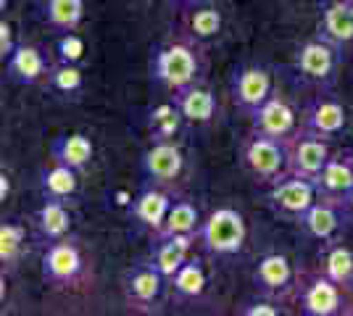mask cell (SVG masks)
Instances as JSON below:
<instances>
[{
	"label": "cell",
	"mask_w": 353,
	"mask_h": 316,
	"mask_svg": "<svg viewBox=\"0 0 353 316\" xmlns=\"http://www.w3.org/2000/svg\"><path fill=\"white\" fill-rule=\"evenodd\" d=\"M201 72H203V61H201V53L190 37L172 40V43L159 45L153 50L150 76H153V82H159L169 92H179L195 82H201Z\"/></svg>",
	"instance_id": "1"
},
{
	"label": "cell",
	"mask_w": 353,
	"mask_h": 316,
	"mask_svg": "<svg viewBox=\"0 0 353 316\" xmlns=\"http://www.w3.org/2000/svg\"><path fill=\"white\" fill-rule=\"evenodd\" d=\"M293 72L298 82H303L306 87H314L316 92H330L332 85L338 82L340 48L327 43L324 37L306 40L295 50Z\"/></svg>",
	"instance_id": "2"
},
{
	"label": "cell",
	"mask_w": 353,
	"mask_h": 316,
	"mask_svg": "<svg viewBox=\"0 0 353 316\" xmlns=\"http://www.w3.org/2000/svg\"><path fill=\"white\" fill-rule=\"evenodd\" d=\"M248 238V227L243 213L232 206H221L214 209L203 219V224L198 229V242L203 245V251L216 258L237 256L245 245Z\"/></svg>",
	"instance_id": "3"
},
{
	"label": "cell",
	"mask_w": 353,
	"mask_h": 316,
	"mask_svg": "<svg viewBox=\"0 0 353 316\" xmlns=\"http://www.w3.org/2000/svg\"><path fill=\"white\" fill-rule=\"evenodd\" d=\"M240 164L253 180L269 187L282 177H288V148L282 140L259 135L250 129L240 145Z\"/></svg>",
	"instance_id": "4"
},
{
	"label": "cell",
	"mask_w": 353,
	"mask_h": 316,
	"mask_svg": "<svg viewBox=\"0 0 353 316\" xmlns=\"http://www.w3.org/2000/svg\"><path fill=\"white\" fill-rule=\"evenodd\" d=\"M295 301L298 308L306 316H338L348 314V290H343L338 282H332L324 271L314 274H298L295 287Z\"/></svg>",
	"instance_id": "5"
},
{
	"label": "cell",
	"mask_w": 353,
	"mask_h": 316,
	"mask_svg": "<svg viewBox=\"0 0 353 316\" xmlns=\"http://www.w3.org/2000/svg\"><path fill=\"white\" fill-rule=\"evenodd\" d=\"M319 190L316 182L306 180V177H282L280 182L269 185L266 190V206L272 209L274 216H280L290 224H298L301 216L316 203Z\"/></svg>",
	"instance_id": "6"
},
{
	"label": "cell",
	"mask_w": 353,
	"mask_h": 316,
	"mask_svg": "<svg viewBox=\"0 0 353 316\" xmlns=\"http://www.w3.org/2000/svg\"><path fill=\"white\" fill-rule=\"evenodd\" d=\"M330 140L314 135L309 129H298L290 140H285L288 148V174L290 177H306V180H316L327 161L332 158L330 153Z\"/></svg>",
	"instance_id": "7"
},
{
	"label": "cell",
	"mask_w": 353,
	"mask_h": 316,
	"mask_svg": "<svg viewBox=\"0 0 353 316\" xmlns=\"http://www.w3.org/2000/svg\"><path fill=\"white\" fill-rule=\"evenodd\" d=\"M82 269H85V258H82V251L79 245L72 240H56L48 242L43 253V261H40V274L43 280L50 287H69L74 285L79 277H82Z\"/></svg>",
	"instance_id": "8"
},
{
	"label": "cell",
	"mask_w": 353,
	"mask_h": 316,
	"mask_svg": "<svg viewBox=\"0 0 353 316\" xmlns=\"http://www.w3.org/2000/svg\"><path fill=\"white\" fill-rule=\"evenodd\" d=\"M230 95L237 111L250 116L274 95V79L264 66H240L230 79Z\"/></svg>",
	"instance_id": "9"
},
{
	"label": "cell",
	"mask_w": 353,
	"mask_h": 316,
	"mask_svg": "<svg viewBox=\"0 0 353 316\" xmlns=\"http://www.w3.org/2000/svg\"><path fill=\"white\" fill-rule=\"evenodd\" d=\"M301 127L324 140H335L348 127V111L340 98L330 95V92H316V98H311L303 108Z\"/></svg>",
	"instance_id": "10"
},
{
	"label": "cell",
	"mask_w": 353,
	"mask_h": 316,
	"mask_svg": "<svg viewBox=\"0 0 353 316\" xmlns=\"http://www.w3.org/2000/svg\"><path fill=\"white\" fill-rule=\"evenodd\" d=\"M253 285L256 290L272 298V301H288L290 295H295L298 287V274H295L290 258L282 253H266L259 266L253 271Z\"/></svg>",
	"instance_id": "11"
},
{
	"label": "cell",
	"mask_w": 353,
	"mask_h": 316,
	"mask_svg": "<svg viewBox=\"0 0 353 316\" xmlns=\"http://www.w3.org/2000/svg\"><path fill=\"white\" fill-rule=\"evenodd\" d=\"M169 280L153 261H137L132 269L124 274V298L134 308H153L163 298V290Z\"/></svg>",
	"instance_id": "12"
},
{
	"label": "cell",
	"mask_w": 353,
	"mask_h": 316,
	"mask_svg": "<svg viewBox=\"0 0 353 316\" xmlns=\"http://www.w3.org/2000/svg\"><path fill=\"white\" fill-rule=\"evenodd\" d=\"M248 119H250V129H253V132L274 137V140H282V143L290 140V137L301 129L295 108L288 103L282 95H277V92H274L259 111H253Z\"/></svg>",
	"instance_id": "13"
},
{
	"label": "cell",
	"mask_w": 353,
	"mask_h": 316,
	"mask_svg": "<svg viewBox=\"0 0 353 316\" xmlns=\"http://www.w3.org/2000/svg\"><path fill=\"white\" fill-rule=\"evenodd\" d=\"M143 174L153 185H174L185 169V156L174 140H150V148L143 153Z\"/></svg>",
	"instance_id": "14"
},
{
	"label": "cell",
	"mask_w": 353,
	"mask_h": 316,
	"mask_svg": "<svg viewBox=\"0 0 353 316\" xmlns=\"http://www.w3.org/2000/svg\"><path fill=\"white\" fill-rule=\"evenodd\" d=\"M345 219H348V213H345V209H343V203L319 196L316 198V203L301 216L298 227L309 235L311 240H319L327 245V242H332L335 238H338V232L343 229Z\"/></svg>",
	"instance_id": "15"
},
{
	"label": "cell",
	"mask_w": 353,
	"mask_h": 316,
	"mask_svg": "<svg viewBox=\"0 0 353 316\" xmlns=\"http://www.w3.org/2000/svg\"><path fill=\"white\" fill-rule=\"evenodd\" d=\"M3 63H6V76L16 85H27V87L45 82L48 72H50V63L43 50L37 45H27V43H19L14 53Z\"/></svg>",
	"instance_id": "16"
},
{
	"label": "cell",
	"mask_w": 353,
	"mask_h": 316,
	"mask_svg": "<svg viewBox=\"0 0 353 316\" xmlns=\"http://www.w3.org/2000/svg\"><path fill=\"white\" fill-rule=\"evenodd\" d=\"M172 203L174 200L169 198V193H163L161 185H148L145 190H140L137 198L132 200L130 213H132V219L137 224L150 229V235H156L161 229L163 219H166V213L172 209Z\"/></svg>",
	"instance_id": "17"
},
{
	"label": "cell",
	"mask_w": 353,
	"mask_h": 316,
	"mask_svg": "<svg viewBox=\"0 0 353 316\" xmlns=\"http://www.w3.org/2000/svg\"><path fill=\"white\" fill-rule=\"evenodd\" d=\"M314 182H316V190H319L322 198L343 203L353 193V164L348 151L340 153V156H332Z\"/></svg>",
	"instance_id": "18"
},
{
	"label": "cell",
	"mask_w": 353,
	"mask_h": 316,
	"mask_svg": "<svg viewBox=\"0 0 353 316\" xmlns=\"http://www.w3.org/2000/svg\"><path fill=\"white\" fill-rule=\"evenodd\" d=\"M172 101L176 103L179 108V114H182V119L188 121V124H208V121H214L216 116V95L208 90L206 85H201V82H195L190 87H185V90L179 92H172Z\"/></svg>",
	"instance_id": "19"
},
{
	"label": "cell",
	"mask_w": 353,
	"mask_h": 316,
	"mask_svg": "<svg viewBox=\"0 0 353 316\" xmlns=\"http://www.w3.org/2000/svg\"><path fill=\"white\" fill-rule=\"evenodd\" d=\"M327 43L343 48H353V3L348 0H332L322 11L319 34Z\"/></svg>",
	"instance_id": "20"
},
{
	"label": "cell",
	"mask_w": 353,
	"mask_h": 316,
	"mask_svg": "<svg viewBox=\"0 0 353 316\" xmlns=\"http://www.w3.org/2000/svg\"><path fill=\"white\" fill-rule=\"evenodd\" d=\"M198 240V235H172V238H156L153 245V256L150 261L161 269L166 280H172L179 266L192 256V242Z\"/></svg>",
	"instance_id": "21"
},
{
	"label": "cell",
	"mask_w": 353,
	"mask_h": 316,
	"mask_svg": "<svg viewBox=\"0 0 353 316\" xmlns=\"http://www.w3.org/2000/svg\"><path fill=\"white\" fill-rule=\"evenodd\" d=\"M34 224L40 238L48 242L63 240L72 232V213L66 200H56V198H43V206L37 209Z\"/></svg>",
	"instance_id": "22"
},
{
	"label": "cell",
	"mask_w": 353,
	"mask_h": 316,
	"mask_svg": "<svg viewBox=\"0 0 353 316\" xmlns=\"http://www.w3.org/2000/svg\"><path fill=\"white\" fill-rule=\"evenodd\" d=\"M50 156L53 161H61V164L72 166L79 174L92 164V156H95V145L88 135L82 132H72V135H61L53 140L50 145Z\"/></svg>",
	"instance_id": "23"
},
{
	"label": "cell",
	"mask_w": 353,
	"mask_h": 316,
	"mask_svg": "<svg viewBox=\"0 0 353 316\" xmlns=\"http://www.w3.org/2000/svg\"><path fill=\"white\" fill-rule=\"evenodd\" d=\"M188 6H190V11H188L185 32H188L192 43H208V40L219 37L221 27H224L219 8L211 6V3H198V0H192Z\"/></svg>",
	"instance_id": "24"
},
{
	"label": "cell",
	"mask_w": 353,
	"mask_h": 316,
	"mask_svg": "<svg viewBox=\"0 0 353 316\" xmlns=\"http://www.w3.org/2000/svg\"><path fill=\"white\" fill-rule=\"evenodd\" d=\"M79 190V171L72 166L53 161L40 171V193L43 198H56V200H72Z\"/></svg>",
	"instance_id": "25"
},
{
	"label": "cell",
	"mask_w": 353,
	"mask_h": 316,
	"mask_svg": "<svg viewBox=\"0 0 353 316\" xmlns=\"http://www.w3.org/2000/svg\"><path fill=\"white\" fill-rule=\"evenodd\" d=\"M169 287L174 290L176 301H198V298H203V293H206V287H208L203 261L195 256L188 258V261L179 266V271L169 280Z\"/></svg>",
	"instance_id": "26"
},
{
	"label": "cell",
	"mask_w": 353,
	"mask_h": 316,
	"mask_svg": "<svg viewBox=\"0 0 353 316\" xmlns=\"http://www.w3.org/2000/svg\"><path fill=\"white\" fill-rule=\"evenodd\" d=\"M322 271L343 290L353 293V251L348 245L338 240L327 242L322 256Z\"/></svg>",
	"instance_id": "27"
},
{
	"label": "cell",
	"mask_w": 353,
	"mask_h": 316,
	"mask_svg": "<svg viewBox=\"0 0 353 316\" xmlns=\"http://www.w3.org/2000/svg\"><path fill=\"white\" fill-rule=\"evenodd\" d=\"M203 224L198 209L192 206L190 200H174L172 209L163 219L161 229L153 238H172V235H198V229Z\"/></svg>",
	"instance_id": "28"
},
{
	"label": "cell",
	"mask_w": 353,
	"mask_h": 316,
	"mask_svg": "<svg viewBox=\"0 0 353 316\" xmlns=\"http://www.w3.org/2000/svg\"><path fill=\"white\" fill-rule=\"evenodd\" d=\"M43 16L56 32H77L85 19V0H45Z\"/></svg>",
	"instance_id": "29"
},
{
	"label": "cell",
	"mask_w": 353,
	"mask_h": 316,
	"mask_svg": "<svg viewBox=\"0 0 353 316\" xmlns=\"http://www.w3.org/2000/svg\"><path fill=\"white\" fill-rule=\"evenodd\" d=\"M45 85L53 92L63 95V98H77L79 92L85 90V74H82L79 63H63V61H59L56 66H50Z\"/></svg>",
	"instance_id": "30"
},
{
	"label": "cell",
	"mask_w": 353,
	"mask_h": 316,
	"mask_svg": "<svg viewBox=\"0 0 353 316\" xmlns=\"http://www.w3.org/2000/svg\"><path fill=\"white\" fill-rule=\"evenodd\" d=\"M27 227L21 222H3L0 224V264L3 269H14L24 253Z\"/></svg>",
	"instance_id": "31"
},
{
	"label": "cell",
	"mask_w": 353,
	"mask_h": 316,
	"mask_svg": "<svg viewBox=\"0 0 353 316\" xmlns=\"http://www.w3.org/2000/svg\"><path fill=\"white\" fill-rule=\"evenodd\" d=\"M182 114L176 103H161L150 111V140H174V135L179 132L182 124Z\"/></svg>",
	"instance_id": "32"
},
{
	"label": "cell",
	"mask_w": 353,
	"mask_h": 316,
	"mask_svg": "<svg viewBox=\"0 0 353 316\" xmlns=\"http://www.w3.org/2000/svg\"><path fill=\"white\" fill-rule=\"evenodd\" d=\"M85 56V40L77 32H63L59 40V61L63 63H79Z\"/></svg>",
	"instance_id": "33"
},
{
	"label": "cell",
	"mask_w": 353,
	"mask_h": 316,
	"mask_svg": "<svg viewBox=\"0 0 353 316\" xmlns=\"http://www.w3.org/2000/svg\"><path fill=\"white\" fill-rule=\"evenodd\" d=\"M240 314L243 316H277L280 314V308H277V301H272V298H261V301H250L245 303L243 308H240Z\"/></svg>",
	"instance_id": "34"
},
{
	"label": "cell",
	"mask_w": 353,
	"mask_h": 316,
	"mask_svg": "<svg viewBox=\"0 0 353 316\" xmlns=\"http://www.w3.org/2000/svg\"><path fill=\"white\" fill-rule=\"evenodd\" d=\"M16 45H19V43L14 40V27L3 19V21H0V59L3 61L8 59V56L16 50Z\"/></svg>",
	"instance_id": "35"
},
{
	"label": "cell",
	"mask_w": 353,
	"mask_h": 316,
	"mask_svg": "<svg viewBox=\"0 0 353 316\" xmlns=\"http://www.w3.org/2000/svg\"><path fill=\"white\" fill-rule=\"evenodd\" d=\"M343 209H345V213H348V219H353V193L343 200Z\"/></svg>",
	"instance_id": "36"
},
{
	"label": "cell",
	"mask_w": 353,
	"mask_h": 316,
	"mask_svg": "<svg viewBox=\"0 0 353 316\" xmlns=\"http://www.w3.org/2000/svg\"><path fill=\"white\" fill-rule=\"evenodd\" d=\"M6 196H8V177L3 174V185H0V198L6 200Z\"/></svg>",
	"instance_id": "37"
},
{
	"label": "cell",
	"mask_w": 353,
	"mask_h": 316,
	"mask_svg": "<svg viewBox=\"0 0 353 316\" xmlns=\"http://www.w3.org/2000/svg\"><path fill=\"white\" fill-rule=\"evenodd\" d=\"M179 3H185V6H188V3H192V0H179Z\"/></svg>",
	"instance_id": "38"
},
{
	"label": "cell",
	"mask_w": 353,
	"mask_h": 316,
	"mask_svg": "<svg viewBox=\"0 0 353 316\" xmlns=\"http://www.w3.org/2000/svg\"><path fill=\"white\" fill-rule=\"evenodd\" d=\"M348 156H351V164H353V151H348Z\"/></svg>",
	"instance_id": "39"
},
{
	"label": "cell",
	"mask_w": 353,
	"mask_h": 316,
	"mask_svg": "<svg viewBox=\"0 0 353 316\" xmlns=\"http://www.w3.org/2000/svg\"><path fill=\"white\" fill-rule=\"evenodd\" d=\"M130 3H140V0H130Z\"/></svg>",
	"instance_id": "40"
},
{
	"label": "cell",
	"mask_w": 353,
	"mask_h": 316,
	"mask_svg": "<svg viewBox=\"0 0 353 316\" xmlns=\"http://www.w3.org/2000/svg\"><path fill=\"white\" fill-rule=\"evenodd\" d=\"M348 3H353V0H348Z\"/></svg>",
	"instance_id": "41"
}]
</instances>
